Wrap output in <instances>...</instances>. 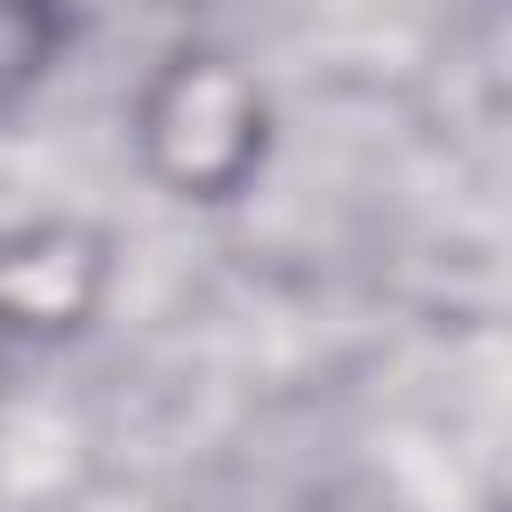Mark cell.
I'll use <instances>...</instances> for the list:
<instances>
[{
  "label": "cell",
  "instance_id": "6da1fadb",
  "mask_svg": "<svg viewBox=\"0 0 512 512\" xmlns=\"http://www.w3.org/2000/svg\"><path fill=\"white\" fill-rule=\"evenodd\" d=\"M256 112H248V88L216 64H192L168 80V96L152 104V152L168 160V176L184 184H224L248 152H256Z\"/></svg>",
  "mask_w": 512,
  "mask_h": 512
},
{
  "label": "cell",
  "instance_id": "7a4b0ae2",
  "mask_svg": "<svg viewBox=\"0 0 512 512\" xmlns=\"http://www.w3.org/2000/svg\"><path fill=\"white\" fill-rule=\"evenodd\" d=\"M40 56H48V16H40V0H0V112L32 88Z\"/></svg>",
  "mask_w": 512,
  "mask_h": 512
}]
</instances>
